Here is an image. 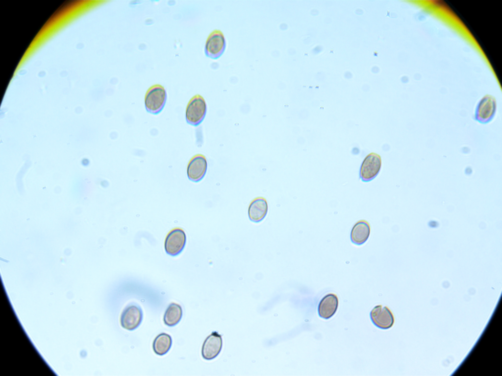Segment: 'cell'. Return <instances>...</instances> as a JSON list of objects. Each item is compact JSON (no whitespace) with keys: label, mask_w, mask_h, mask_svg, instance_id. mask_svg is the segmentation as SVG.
Here are the masks:
<instances>
[{"label":"cell","mask_w":502,"mask_h":376,"mask_svg":"<svg viewBox=\"0 0 502 376\" xmlns=\"http://www.w3.org/2000/svg\"><path fill=\"white\" fill-rule=\"evenodd\" d=\"M167 99V94L164 88L155 84L147 91L145 97V106L149 113L157 115L163 109Z\"/></svg>","instance_id":"6da1fadb"},{"label":"cell","mask_w":502,"mask_h":376,"mask_svg":"<svg viewBox=\"0 0 502 376\" xmlns=\"http://www.w3.org/2000/svg\"><path fill=\"white\" fill-rule=\"evenodd\" d=\"M172 344V339L171 336L165 333H161L154 339L152 348L156 354L163 355L168 352Z\"/></svg>","instance_id":"9a60e30c"},{"label":"cell","mask_w":502,"mask_h":376,"mask_svg":"<svg viewBox=\"0 0 502 376\" xmlns=\"http://www.w3.org/2000/svg\"><path fill=\"white\" fill-rule=\"evenodd\" d=\"M143 317L141 307L136 304H131L126 307L121 314V326L128 330H134L141 324Z\"/></svg>","instance_id":"8992f818"},{"label":"cell","mask_w":502,"mask_h":376,"mask_svg":"<svg viewBox=\"0 0 502 376\" xmlns=\"http://www.w3.org/2000/svg\"><path fill=\"white\" fill-rule=\"evenodd\" d=\"M381 166V159L378 154L370 153L364 158L360 166L359 177L365 182L375 179L379 173Z\"/></svg>","instance_id":"3957f363"},{"label":"cell","mask_w":502,"mask_h":376,"mask_svg":"<svg viewBox=\"0 0 502 376\" xmlns=\"http://www.w3.org/2000/svg\"><path fill=\"white\" fill-rule=\"evenodd\" d=\"M338 305V300L336 295L329 293L326 295L319 304V315L325 319L330 318L335 313Z\"/></svg>","instance_id":"4fadbf2b"},{"label":"cell","mask_w":502,"mask_h":376,"mask_svg":"<svg viewBox=\"0 0 502 376\" xmlns=\"http://www.w3.org/2000/svg\"><path fill=\"white\" fill-rule=\"evenodd\" d=\"M207 169V162L205 156L197 154L192 158L187 165V175L190 181L198 182L203 178Z\"/></svg>","instance_id":"ba28073f"},{"label":"cell","mask_w":502,"mask_h":376,"mask_svg":"<svg viewBox=\"0 0 502 376\" xmlns=\"http://www.w3.org/2000/svg\"><path fill=\"white\" fill-rule=\"evenodd\" d=\"M496 110L495 98L487 95L478 102L475 113V119L481 123H488L493 118Z\"/></svg>","instance_id":"52a82bcc"},{"label":"cell","mask_w":502,"mask_h":376,"mask_svg":"<svg viewBox=\"0 0 502 376\" xmlns=\"http://www.w3.org/2000/svg\"><path fill=\"white\" fill-rule=\"evenodd\" d=\"M268 210L267 200L262 197L254 199L250 204L248 213L251 221L259 223L266 216Z\"/></svg>","instance_id":"8fae6325"},{"label":"cell","mask_w":502,"mask_h":376,"mask_svg":"<svg viewBox=\"0 0 502 376\" xmlns=\"http://www.w3.org/2000/svg\"><path fill=\"white\" fill-rule=\"evenodd\" d=\"M207 111V106L203 97L196 94L189 101L185 113L187 122L193 126L200 125L203 120Z\"/></svg>","instance_id":"7a4b0ae2"},{"label":"cell","mask_w":502,"mask_h":376,"mask_svg":"<svg viewBox=\"0 0 502 376\" xmlns=\"http://www.w3.org/2000/svg\"><path fill=\"white\" fill-rule=\"evenodd\" d=\"M371 228L369 223L366 220H360L353 226L350 234L351 242L356 245H361L368 239Z\"/></svg>","instance_id":"7c38bea8"},{"label":"cell","mask_w":502,"mask_h":376,"mask_svg":"<svg viewBox=\"0 0 502 376\" xmlns=\"http://www.w3.org/2000/svg\"><path fill=\"white\" fill-rule=\"evenodd\" d=\"M371 319L378 328L386 329L390 328L394 323L393 315L386 306H376L370 312Z\"/></svg>","instance_id":"9c48e42d"},{"label":"cell","mask_w":502,"mask_h":376,"mask_svg":"<svg viewBox=\"0 0 502 376\" xmlns=\"http://www.w3.org/2000/svg\"><path fill=\"white\" fill-rule=\"evenodd\" d=\"M222 345L221 335L216 331L212 332L203 342L201 350L203 358L208 360L214 359L220 352Z\"/></svg>","instance_id":"30bf717a"},{"label":"cell","mask_w":502,"mask_h":376,"mask_svg":"<svg viewBox=\"0 0 502 376\" xmlns=\"http://www.w3.org/2000/svg\"><path fill=\"white\" fill-rule=\"evenodd\" d=\"M186 242L184 231L179 228L171 230L167 235L164 242L166 253L172 256L179 255L183 250Z\"/></svg>","instance_id":"5b68a950"},{"label":"cell","mask_w":502,"mask_h":376,"mask_svg":"<svg viewBox=\"0 0 502 376\" xmlns=\"http://www.w3.org/2000/svg\"><path fill=\"white\" fill-rule=\"evenodd\" d=\"M182 316V309L181 306L176 303H171L165 312L163 321L165 324L169 327L177 325Z\"/></svg>","instance_id":"5bb4252c"},{"label":"cell","mask_w":502,"mask_h":376,"mask_svg":"<svg viewBox=\"0 0 502 376\" xmlns=\"http://www.w3.org/2000/svg\"><path fill=\"white\" fill-rule=\"evenodd\" d=\"M226 47L225 36L222 31L216 29L209 35L205 45L206 56L213 59H217L224 53Z\"/></svg>","instance_id":"277c9868"}]
</instances>
